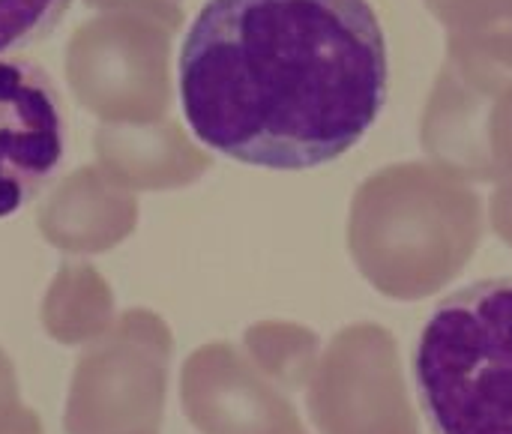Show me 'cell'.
Segmentation results:
<instances>
[{
    "mask_svg": "<svg viewBox=\"0 0 512 434\" xmlns=\"http://www.w3.org/2000/svg\"><path fill=\"white\" fill-rule=\"evenodd\" d=\"M177 69L192 135L273 171L345 156L375 126L390 84L369 0H207Z\"/></svg>",
    "mask_w": 512,
    "mask_h": 434,
    "instance_id": "6da1fadb",
    "label": "cell"
},
{
    "mask_svg": "<svg viewBox=\"0 0 512 434\" xmlns=\"http://www.w3.org/2000/svg\"><path fill=\"white\" fill-rule=\"evenodd\" d=\"M162 366L144 357L129 339V321L120 339L84 354L66 399V434H156L162 420Z\"/></svg>",
    "mask_w": 512,
    "mask_h": 434,
    "instance_id": "277c9868",
    "label": "cell"
},
{
    "mask_svg": "<svg viewBox=\"0 0 512 434\" xmlns=\"http://www.w3.org/2000/svg\"><path fill=\"white\" fill-rule=\"evenodd\" d=\"M66 114L42 63L0 57V219L36 201L66 159Z\"/></svg>",
    "mask_w": 512,
    "mask_h": 434,
    "instance_id": "3957f363",
    "label": "cell"
},
{
    "mask_svg": "<svg viewBox=\"0 0 512 434\" xmlns=\"http://www.w3.org/2000/svg\"><path fill=\"white\" fill-rule=\"evenodd\" d=\"M0 434H42V423L18 402V396H9L0 399Z\"/></svg>",
    "mask_w": 512,
    "mask_h": 434,
    "instance_id": "8992f818",
    "label": "cell"
},
{
    "mask_svg": "<svg viewBox=\"0 0 512 434\" xmlns=\"http://www.w3.org/2000/svg\"><path fill=\"white\" fill-rule=\"evenodd\" d=\"M75 0H0V57L27 51L54 33Z\"/></svg>",
    "mask_w": 512,
    "mask_h": 434,
    "instance_id": "5b68a950",
    "label": "cell"
},
{
    "mask_svg": "<svg viewBox=\"0 0 512 434\" xmlns=\"http://www.w3.org/2000/svg\"><path fill=\"white\" fill-rule=\"evenodd\" d=\"M414 387L435 434H512V279L444 297L414 348Z\"/></svg>",
    "mask_w": 512,
    "mask_h": 434,
    "instance_id": "7a4b0ae2",
    "label": "cell"
}]
</instances>
